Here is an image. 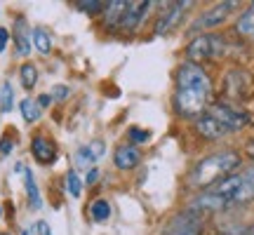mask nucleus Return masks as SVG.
<instances>
[{"label": "nucleus", "mask_w": 254, "mask_h": 235, "mask_svg": "<svg viewBox=\"0 0 254 235\" xmlns=\"http://www.w3.org/2000/svg\"><path fill=\"white\" fill-rule=\"evenodd\" d=\"M9 43V33H7V28H2L0 26V55L5 52V47H7Z\"/></svg>", "instance_id": "bb28decb"}, {"label": "nucleus", "mask_w": 254, "mask_h": 235, "mask_svg": "<svg viewBox=\"0 0 254 235\" xmlns=\"http://www.w3.org/2000/svg\"><path fill=\"white\" fill-rule=\"evenodd\" d=\"M24 172V186H26V195H28V205L33 209H40V205H43V200H40V193H38V183L36 179H33V172L31 170H21Z\"/></svg>", "instance_id": "4468645a"}, {"label": "nucleus", "mask_w": 254, "mask_h": 235, "mask_svg": "<svg viewBox=\"0 0 254 235\" xmlns=\"http://www.w3.org/2000/svg\"><path fill=\"white\" fill-rule=\"evenodd\" d=\"M129 139L134 141V144H146L148 139H151V132H146V129H139V127H129Z\"/></svg>", "instance_id": "393cba45"}, {"label": "nucleus", "mask_w": 254, "mask_h": 235, "mask_svg": "<svg viewBox=\"0 0 254 235\" xmlns=\"http://www.w3.org/2000/svg\"><path fill=\"white\" fill-rule=\"evenodd\" d=\"M90 217L94 219V221H109L111 217V205H109V200H94L92 202V207H90Z\"/></svg>", "instance_id": "aec40b11"}, {"label": "nucleus", "mask_w": 254, "mask_h": 235, "mask_svg": "<svg viewBox=\"0 0 254 235\" xmlns=\"http://www.w3.org/2000/svg\"><path fill=\"white\" fill-rule=\"evenodd\" d=\"M205 113L214 118L217 122L226 127V132H238V129H243V127L250 122V116H247L245 111H238L233 106H228V104H214V106H209Z\"/></svg>", "instance_id": "39448f33"}, {"label": "nucleus", "mask_w": 254, "mask_h": 235, "mask_svg": "<svg viewBox=\"0 0 254 235\" xmlns=\"http://www.w3.org/2000/svg\"><path fill=\"white\" fill-rule=\"evenodd\" d=\"M238 165H240V155L233 153V151L212 153L193 167V172H190V183H193V186H200V188H202V186L219 183L221 179H226Z\"/></svg>", "instance_id": "f03ea898"}, {"label": "nucleus", "mask_w": 254, "mask_h": 235, "mask_svg": "<svg viewBox=\"0 0 254 235\" xmlns=\"http://www.w3.org/2000/svg\"><path fill=\"white\" fill-rule=\"evenodd\" d=\"M31 151H33V155H36L38 163H43V165L55 163V158H57L55 144H52V141H50L47 136H43V134L33 139V144H31Z\"/></svg>", "instance_id": "f8f14e48"}, {"label": "nucleus", "mask_w": 254, "mask_h": 235, "mask_svg": "<svg viewBox=\"0 0 254 235\" xmlns=\"http://www.w3.org/2000/svg\"><path fill=\"white\" fill-rule=\"evenodd\" d=\"M19 75H21V85H24L26 90H31V87L38 82V71H36L33 63H24L21 71H19Z\"/></svg>", "instance_id": "5701e85b"}, {"label": "nucleus", "mask_w": 254, "mask_h": 235, "mask_svg": "<svg viewBox=\"0 0 254 235\" xmlns=\"http://www.w3.org/2000/svg\"><path fill=\"white\" fill-rule=\"evenodd\" d=\"M209 94H212L209 75L200 68L198 63L186 61L177 71V94H174L177 111L186 118H195L198 120L207 111Z\"/></svg>", "instance_id": "f257e3e1"}, {"label": "nucleus", "mask_w": 254, "mask_h": 235, "mask_svg": "<svg viewBox=\"0 0 254 235\" xmlns=\"http://www.w3.org/2000/svg\"><path fill=\"white\" fill-rule=\"evenodd\" d=\"M250 153H252V158H254V144H252V146H250Z\"/></svg>", "instance_id": "473e14b6"}, {"label": "nucleus", "mask_w": 254, "mask_h": 235, "mask_svg": "<svg viewBox=\"0 0 254 235\" xmlns=\"http://www.w3.org/2000/svg\"><path fill=\"white\" fill-rule=\"evenodd\" d=\"M209 190L224 202V207L243 205V202L254 200V165L240 174H228L226 179H221L214 188Z\"/></svg>", "instance_id": "7ed1b4c3"}, {"label": "nucleus", "mask_w": 254, "mask_h": 235, "mask_svg": "<svg viewBox=\"0 0 254 235\" xmlns=\"http://www.w3.org/2000/svg\"><path fill=\"white\" fill-rule=\"evenodd\" d=\"M12 148H14V144H12L9 139H2V141H0V153L2 155H9L12 153Z\"/></svg>", "instance_id": "c85d7f7f"}, {"label": "nucleus", "mask_w": 254, "mask_h": 235, "mask_svg": "<svg viewBox=\"0 0 254 235\" xmlns=\"http://www.w3.org/2000/svg\"><path fill=\"white\" fill-rule=\"evenodd\" d=\"M190 2H170V7L165 9V14L160 19H158V26H155V33L158 36H163V33H170L179 21H182L184 12H186V7H189Z\"/></svg>", "instance_id": "1a4fd4ad"}, {"label": "nucleus", "mask_w": 254, "mask_h": 235, "mask_svg": "<svg viewBox=\"0 0 254 235\" xmlns=\"http://www.w3.org/2000/svg\"><path fill=\"white\" fill-rule=\"evenodd\" d=\"M163 235H202V224L195 212H184L177 219L170 221V226L163 231Z\"/></svg>", "instance_id": "0eeeda50"}, {"label": "nucleus", "mask_w": 254, "mask_h": 235, "mask_svg": "<svg viewBox=\"0 0 254 235\" xmlns=\"http://www.w3.org/2000/svg\"><path fill=\"white\" fill-rule=\"evenodd\" d=\"M224 52V38L217 33H200L189 43L186 55H189L190 63L207 61V59H217Z\"/></svg>", "instance_id": "20e7f679"}, {"label": "nucleus", "mask_w": 254, "mask_h": 235, "mask_svg": "<svg viewBox=\"0 0 254 235\" xmlns=\"http://www.w3.org/2000/svg\"><path fill=\"white\" fill-rule=\"evenodd\" d=\"M127 2L125 0H113L109 2V12H106V26H118L123 14H125Z\"/></svg>", "instance_id": "a211bd4d"}, {"label": "nucleus", "mask_w": 254, "mask_h": 235, "mask_svg": "<svg viewBox=\"0 0 254 235\" xmlns=\"http://www.w3.org/2000/svg\"><path fill=\"white\" fill-rule=\"evenodd\" d=\"M31 40H33V45H36L38 52H43V55H47L50 50H52V38H50V33H47L45 28H33V33H31Z\"/></svg>", "instance_id": "f3484780"}, {"label": "nucleus", "mask_w": 254, "mask_h": 235, "mask_svg": "<svg viewBox=\"0 0 254 235\" xmlns=\"http://www.w3.org/2000/svg\"><path fill=\"white\" fill-rule=\"evenodd\" d=\"M151 5L153 2H148V0H139V2H127L125 7V14H123V19H120V28H125V31H132V28H136L141 21H144V17L148 14V9H151Z\"/></svg>", "instance_id": "6e6552de"}, {"label": "nucleus", "mask_w": 254, "mask_h": 235, "mask_svg": "<svg viewBox=\"0 0 254 235\" xmlns=\"http://www.w3.org/2000/svg\"><path fill=\"white\" fill-rule=\"evenodd\" d=\"M195 127H198V132L205 136V139H221V136L228 134L226 127L221 125V122H217L209 113H202V116L195 120Z\"/></svg>", "instance_id": "9b49d317"}, {"label": "nucleus", "mask_w": 254, "mask_h": 235, "mask_svg": "<svg viewBox=\"0 0 254 235\" xmlns=\"http://www.w3.org/2000/svg\"><path fill=\"white\" fill-rule=\"evenodd\" d=\"M97 179H99V170H97V167H90V170H87V176H85V183L92 186Z\"/></svg>", "instance_id": "cd10ccee"}, {"label": "nucleus", "mask_w": 254, "mask_h": 235, "mask_svg": "<svg viewBox=\"0 0 254 235\" xmlns=\"http://www.w3.org/2000/svg\"><path fill=\"white\" fill-rule=\"evenodd\" d=\"M0 217H2V209H0Z\"/></svg>", "instance_id": "72a5a7b5"}, {"label": "nucleus", "mask_w": 254, "mask_h": 235, "mask_svg": "<svg viewBox=\"0 0 254 235\" xmlns=\"http://www.w3.org/2000/svg\"><path fill=\"white\" fill-rule=\"evenodd\" d=\"M2 235H7V233H2Z\"/></svg>", "instance_id": "f704fd0d"}, {"label": "nucleus", "mask_w": 254, "mask_h": 235, "mask_svg": "<svg viewBox=\"0 0 254 235\" xmlns=\"http://www.w3.org/2000/svg\"><path fill=\"white\" fill-rule=\"evenodd\" d=\"M141 160V153L139 148H134L132 144H125V146H118L116 148V155H113V163L118 170H134L136 165Z\"/></svg>", "instance_id": "9d476101"}, {"label": "nucleus", "mask_w": 254, "mask_h": 235, "mask_svg": "<svg viewBox=\"0 0 254 235\" xmlns=\"http://www.w3.org/2000/svg\"><path fill=\"white\" fill-rule=\"evenodd\" d=\"M243 235H254V226H250V228H247V231H245V233H243Z\"/></svg>", "instance_id": "2f4dec72"}, {"label": "nucleus", "mask_w": 254, "mask_h": 235, "mask_svg": "<svg viewBox=\"0 0 254 235\" xmlns=\"http://www.w3.org/2000/svg\"><path fill=\"white\" fill-rule=\"evenodd\" d=\"M14 43H17V52L21 57L28 55V50H31V43H28V26L24 19H17V24H14Z\"/></svg>", "instance_id": "2eb2a0df"}, {"label": "nucleus", "mask_w": 254, "mask_h": 235, "mask_svg": "<svg viewBox=\"0 0 254 235\" xmlns=\"http://www.w3.org/2000/svg\"><path fill=\"white\" fill-rule=\"evenodd\" d=\"M104 5H109V2H101V0H78L75 2V7L80 12H90V14H97L99 9H104Z\"/></svg>", "instance_id": "b1692460"}, {"label": "nucleus", "mask_w": 254, "mask_h": 235, "mask_svg": "<svg viewBox=\"0 0 254 235\" xmlns=\"http://www.w3.org/2000/svg\"><path fill=\"white\" fill-rule=\"evenodd\" d=\"M66 190H68L71 198H80L82 195V181L78 176V172H73V170L66 174Z\"/></svg>", "instance_id": "4be33fe9"}, {"label": "nucleus", "mask_w": 254, "mask_h": 235, "mask_svg": "<svg viewBox=\"0 0 254 235\" xmlns=\"http://www.w3.org/2000/svg\"><path fill=\"white\" fill-rule=\"evenodd\" d=\"M36 231H38V235H52V231H50V226H47V221H38Z\"/></svg>", "instance_id": "c756f323"}, {"label": "nucleus", "mask_w": 254, "mask_h": 235, "mask_svg": "<svg viewBox=\"0 0 254 235\" xmlns=\"http://www.w3.org/2000/svg\"><path fill=\"white\" fill-rule=\"evenodd\" d=\"M68 94H71V90L66 87V85H55L52 87V92H50V97L57 101H64V99H68Z\"/></svg>", "instance_id": "a878e982"}, {"label": "nucleus", "mask_w": 254, "mask_h": 235, "mask_svg": "<svg viewBox=\"0 0 254 235\" xmlns=\"http://www.w3.org/2000/svg\"><path fill=\"white\" fill-rule=\"evenodd\" d=\"M14 106V90H12V85L5 82L2 87H0V111L2 113H9Z\"/></svg>", "instance_id": "412c9836"}, {"label": "nucleus", "mask_w": 254, "mask_h": 235, "mask_svg": "<svg viewBox=\"0 0 254 235\" xmlns=\"http://www.w3.org/2000/svg\"><path fill=\"white\" fill-rule=\"evenodd\" d=\"M19 109H21V116H24L26 122H38V120H40V111L43 109L38 106L36 99H21Z\"/></svg>", "instance_id": "6ab92c4d"}, {"label": "nucleus", "mask_w": 254, "mask_h": 235, "mask_svg": "<svg viewBox=\"0 0 254 235\" xmlns=\"http://www.w3.org/2000/svg\"><path fill=\"white\" fill-rule=\"evenodd\" d=\"M38 106H40V109H43V106H50V101H52V97H50V94H40V97H38Z\"/></svg>", "instance_id": "7c9ffc66"}, {"label": "nucleus", "mask_w": 254, "mask_h": 235, "mask_svg": "<svg viewBox=\"0 0 254 235\" xmlns=\"http://www.w3.org/2000/svg\"><path fill=\"white\" fill-rule=\"evenodd\" d=\"M236 28L243 38H254V2L243 12V17L238 19Z\"/></svg>", "instance_id": "dca6fc26"}, {"label": "nucleus", "mask_w": 254, "mask_h": 235, "mask_svg": "<svg viewBox=\"0 0 254 235\" xmlns=\"http://www.w3.org/2000/svg\"><path fill=\"white\" fill-rule=\"evenodd\" d=\"M238 2H233V0H224V2H217L214 7H209L207 12H202L195 21H193V26H190V31H209V28L219 26V24H224L228 19V14L236 9Z\"/></svg>", "instance_id": "423d86ee"}, {"label": "nucleus", "mask_w": 254, "mask_h": 235, "mask_svg": "<svg viewBox=\"0 0 254 235\" xmlns=\"http://www.w3.org/2000/svg\"><path fill=\"white\" fill-rule=\"evenodd\" d=\"M101 155H104V141H101V139H94L92 144L78 148V153H75V163L80 165V167H90L92 163H97V160H99Z\"/></svg>", "instance_id": "ddd939ff"}]
</instances>
